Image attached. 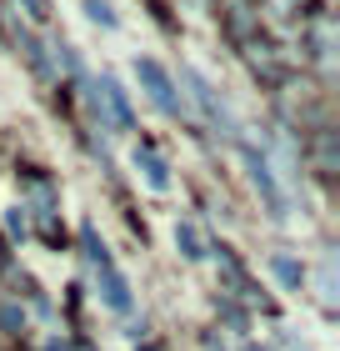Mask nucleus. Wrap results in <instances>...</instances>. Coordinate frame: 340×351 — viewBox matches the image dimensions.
Listing matches in <instances>:
<instances>
[{
	"label": "nucleus",
	"instance_id": "1",
	"mask_svg": "<svg viewBox=\"0 0 340 351\" xmlns=\"http://www.w3.org/2000/svg\"><path fill=\"white\" fill-rule=\"evenodd\" d=\"M135 75L145 81V90H151V101L166 110V116H181V101H175V90H170V75L155 66V60H135Z\"/></svg>",
	"mask_w": 340,
	"mask_h": 351
},
{
	"label": "nucleus",
	"instance_id": "2",
	"mask_svg": "<svg viewBox=\"0 0 340 351\" xmlns=\"http://www.w3.org/2000/svg\"><path fill=\"white\" fill-rule=\"evenodd\" d=\"M246 161H250V176H255V186L265 191V201H270V211L275 216H285V196H280V186L270 181V166H265V156L255 151V146H246Z\"/></svg>",
	"mask_w": 340,
	"mask_h": 351
},
{
	"label": "nucleus",
	"instance_id": "3",
	"mask_svg": "<svg viewBox=\"0 0 340 351\" xmlns=\"http://www.w3.org/2000/svg\"><path fill=\"white\" fill-rule=\"evenodd\" d=\"M140 161H145V176H151V186H155V191H166V186H170V176H166V161H160V156H155L151 146L140 151Z\"/></svg>",
	"mask_w": 340,
	"mask_h": 351
},
{
	"label": "nucleus",
	"instance_id": "4",
	"mask_svg": "<svg viewBox=\"0 0 340 351\" xmlns=\"http://www.w3.org/2000/svg\"><path fill=\"white\" fill-rule=\"evenodd\" d=\"M175 241L185 246V256H200V236H196V226H175Z\"/></svg>",
	"mask_w": 340,
	"mask_h": 351
},
{
	"label": "nucleus",
	"instance_id": "5",
	"mask_svg": "<svg viewBox=\"0 0 340 351\" xmlns=\"http://www.w3.org/2000/svg\"><path fill=\"white\" fill-rule=\"evenodd\" d=\"M275 271H280V281H285V286H300V266L290 261V256H275Z\"/></svg>",
	"mask_w": 340,
	"mask_h": 351
},
{
	"label": "nucleus",
	"instance_id": "6",
	"mask_svg": "<svg viewBox=\"0 0 340 351\" xmlns=\"http://www.w3.org/2000/svg\"><path fill=\"white\" fill-rule=\"evenodd\" d=\"M86 5H90V15H95L101 25H116V15H110V5H105V0H86Z\"/></svg>",
	"mask_w": 340,
	"mask_h": 351
}]
</instances>
